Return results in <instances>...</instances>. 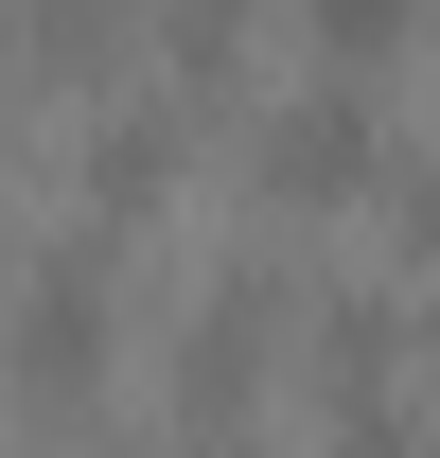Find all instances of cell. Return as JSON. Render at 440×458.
<instances>
[{
	"label": "cell",
	"mask_w": 440,
	"mask_h": 458,
	"mask_svg": "<svg viewBox=\"0 0 440 458\" xmlns=\"http://www.w3.org/2000/svg\"><path fill=\"white\" fill-rule=\"evenodd\" d=\"M387 176V123H370V89L334 71V89H300V106L265 123V194H370Z\"/></svg>",
	"instance_id": "6da1fadb"
},
{
	"label": "cell",
	"mask_w": 440,
	"mask_h": 458,
	"mask_svg": "<svg viewBox=\"0 0 440 458\" xmlns=\"http://www.w3.org/2000/svg\"><path fill=\"white\" fill-rule=\"evenodd\" d=\"M18 370H36V388H89V370H106V265H36V300H18Z\"/></svg>",
	"instance_id": "7a4b0ae2"
},
{
	"label": "cell",
	"mask_w": 440,
	"mask_h": 458,
	"mask_svg": "<svg viewBox=\"0 0 440 458\" xmlns=\"http://www.w3.org/2000/svg\"><path fill=\"white\" fill-rule=\"evenodd\" d=\"M247 370H265V283H212L194 370H176V388H194V423H229V405H247Z\"/></svg>",
	"instance_id": "3957f363"
},
{
	"label": "cell",
	"mask_w": 440,
	"mask_h": 458,
	"mask_svg": "<svg viewBox=\"0 0 440 458\" xmlns=\"http://www.w3.org/2000/svg\"><path fill=\"white\" fill-rule=\"evenodd\" d=\"M159 176H176V123L159 106H123L106 141H89V194H106V212H159Z\"/></svg>",
	"instance_id": "277c9868"
},
{
	"label": "cell",
	"mask_w": 440,
	"mask_h": 458,
	"mask_svg": "<svg viewBox=\"0 0 440 458\" xmlns=\"http://www.w3.org/2000/svg\"><path fill=\"white\" fill-rule=\"evenodd\" d=\"M18 54H36V71H89V54H106V0H18Z\"/></svg>",
	"instance_id": "5b68a950"
},
{
	"label": "cell",
	"mask_w": 440,
	"mask_h": 458,
	"mask_svg": "<svg viewBox=\"0 0 440 458\" xmlns=\"http://www.w3.org/2000/svg\"><path fill=\"white\" fill-rule=\"evenodd\" d=\"M300 18H317V54H334V71H370L387 36H405V0H300Z\"/></svg>",
	"instance_id": "8992f818"
},
{
	"label": "cell",
	"mask_w": 440,
	"mask_h": 458,
	"mask_svg": "<svg viewBox=\"0 0 440 458\" xmlns=\"http://www.w3.org/2000/svg\"><path fill=\"white\" fill-rule=\"evenodd\" d=\"M405 247H423V265H440V159L405 176Z\"/></svg>",
	"instance_id": "52a82bcc"
},
{
	"label": "cell",
	"mask_w": 440,
	"mask_h": 458,
	"mask_svg": "<svg viewBox=\"0 0 440 458\" xmlns=\"http://www.w3.org/2000/svg\"><path fill=\"white\" fill-rule=\"evenodd\" d=\"M159 458H229V423H194V441H159Z\"/></svg>",
	"instance_id": "ba28073f"
}]
</instances>
